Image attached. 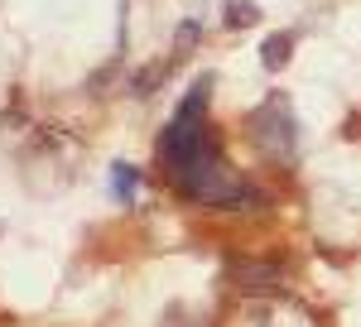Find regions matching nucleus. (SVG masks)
Returning a JSON list of instances; mask_svg holds the SVG:
<instances>
[{
    "label": "nucleus",
    "instance_id": "f257e3e1",
    "mask_svg": "<svg viewBox=\"0 0 361 327\" xmlns=\"http://www.w3.org/2000/svg\"><path fill=\"white\" fill-rule=\"evenodd\" d=\"M207 97H212V73L188 87V97L173 111V125L159 135V159L169 164L173 183L183 192H193L212 207H255L260 192L250 188L246 178L231 173L226 154L217 149V140L207 130Z\"/></svg>",
    "mask_w": 361,
    "mask_h": 327
},
{
    "label": "nucleus",
    "instance_id": "f03ea898",
    "mask_svg": "<svg viewBox=\"0 0 361 327\" xmlns=\"http://www.w3.org/2000/svg\"><path fill=\"white\" fill-rule=\"evenodd\" d=\"M250 135H255V144H260L265 154H275V159H294L299 121H294V111H289V101H284L279 92H270V97L260 101V111H250Z\"/></svg>",
    "mask_w": 361,
    "mask_h": 327
},
{
    "label": "nucleus",
    "instance_id": "7ed1b4c3",
    "mask_svg": "<svg viewBox=\"0 0 361 327\" xmlns=\"http://www.w3.org/2000/svg\"><path fill=\"white\" fill-rule=\"evenodd\" d=\"M289 54H294V34H289V29L260 39V63H265V73H279V68L289 63Z\"/></svg>",
    "mask_w": 361,
    "mask_h": 327
},
{
    "label": "nucleus",
    "instance_id": "20e7f679",
    "mask_svg": "<svg viewBox=\"0 0 361 327\" xmlns=\"http://www.w3.org/2000/svg\"><path fill=\"white\" fill-rule=\"evenodd\" d=\"M222 25H226V29H250V25H260V5H255V0H222Z\"/></svg>",
    "mask_w": 361,
    "mask_h": 327
},
{
    "label": "nucleus",
    "instance_id": "39448f33",
    "mask_svg": "<svg viewBox=\"0 0 361 327\" xmlns=\"http://www.w3.org/2000/svg\"><path fill=\"white\" fill-rule=\"evenodd\" d=\"M111 178H116V197H121V202H130V197H135L140 173L130 168V164H111Z\"/></svg>",
    "mask_w": 361,
    "mask_h": 327
},
{
    "label": "nucleus",
    "instance_id": "423d86ee",
    "mask_svg": "<svg viewBox=\"0 0 361 327\" xmlns=\"http://www.w3.org/2000/svg\"><path fill=\"white\" fill-rule=\"evenodd\" d=\"M197 34H202V29H197V20H183V25H178V34H173V54H193Z\"/></svg>",
    "mask_w": 361,
    "mask_h": 327
},
{
    "label": "nucleus",
    "instance_id": "0eeeda50",
    "mask_svg": "<svg viewBox=\"0 0 361 327\" xmlns=\"http://www.w3.org/2000/svg\"><path fill=\"white\" fill-rule=\"evenodd\" d=\"M169 73V63H154V68H145V73H135V97H149L154 92V82Z\"/></svg>",
    "mask_w": 361,
    "mask_h": 327
}]
</instances>
